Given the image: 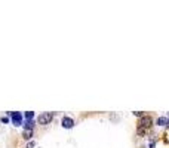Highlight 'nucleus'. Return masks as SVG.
<instances>
[{"instance_id": "nucleus-6", "label": "nucleus", "mask_w": 169, "mask_h": 148, "mask_svg": "<svg viewBox=\"0 0 169 148\" xmlns=\"http://www.w3.org/2000/svg\"><path fill=\"white\" fill-rule=\"evenodd\" d=\"M24 127H25V130H33V127H34V121H33V120H27L25 124H24Z\"/></svg>"}, {"instance_id": "nucleus-1", "label": "nucleus", "mask_w": 169, "mask_h": 148, "mask_svg": "<svg viewBox=\"0 0 169 148\" xmlns=\"http://www.w3.org/2000/svg\"><path fill=\"white\" fill-rule=\"evenodd\" d=\"M52 118H53V113H43V114L39 116L37 120H39L40 124H49L52 121Z\"/></svg>"}, {"instance_id": "nucleus-2", "label": "nucleus", "mask_w": 169, "mask_h": 148, "mask_svg": "<svg viewBox=\"0 0 169 148\" xmlns=\"http://www.w3.org/2000/svg\"><path fill=\"white\" fill-rule=\"evenodd\" d=\"M139 127H142V129L151 127V117H148V116L141 117V120H139Z\"/></svg>"}, {"instance_id": "nucleus-10", "label": "nucleus", "mask_w": 169, "mask_h": 148, "mask_svg": "<svg viewBox=\"0 0 169 148\" xmlns=\"http://www.w3.org/2000/svg\"><path fill=\"white\" fill-rule=\"evenodd\" d=\"M27 148H34V142H33V141H31V142H28Z\"/></svg>"}, {"instance_id": "nucleus-5", "label": "nucleus", "mask_w": 169, "mask_h": 148, "mask_svg": "<svg viewBox=\"0 0 169 148\" xmlns=\"http://www.w3.org/2000/svg\"><path fill=\"white\" fill-rule=\"evenodd\" d=\"M157 124H159V126H169V118H166V117H159V118H157Z\"/></svg>"}, {"instance_id": "nucleus-11", "label": "nucleus", "mask_w": 169, "mask_h": 148, "mask_svg": "<svg viewBox=\"0 0 169 148\" xmlns=\"http://www.w3.org/2000/svg\"><path fill=\"white\" fill-rule=\"evenodd\" d=\"M2 121H3V123H8L9 118H8V117H2Z\"/></svg>"}, {"instance_id": "nucleus-8", "label": "nucleus", "mask_w": 169, "mask_h": 148, "mask_svg": "<svg viewBox=\"0 0 169 148\" xmlns=\"http://www.w3.org/2000/svg\"><path fill=\"white\" fill-rule=\"evenodd\" d=\"M33 117H34V113L33 111H25V118L27 120H33Z\"/></svg>"}, {"instance_id": "nucleus-3", "label": "nucleus", "mask_w": 169, "mask_h": 148, "mask_svg": "<svg viewBox=\"0 0 169 148\" xmlns=\"http://www.w3.org/2000/svg\"><path fill=\"white\" fill-rule=\"evenodd\" d=\"M11 117H12V121H14L15 126H21L22 124V116L20 113L14 111V113H11Z\"/></svg>"}, {"instance_id": "nucleus-7", "label": "nucleus", "mask_w": 169, "mask_h": 148, "mask_svg": "<svg viewBox=\"0 0 169 148\" xmlns=\"http://www.w3.org/2000/svg\"><path fill=\"white\" fill-rule=\"evenodd\" d=\"M22 136H24V139H30L33 136V130H24Z\"/></svg>"}, {"instance_id": "nucleus-4", "label": "nucleus", "mask_w": 169, "mask_h": 148, "mask_svg": "<svg viewBox=\"0 0 169 148\" xmlns=\"http://www.w3.org/2000/svg\"><path fill=\"white\" fill-rule=\"evenodd\" d=\"M73 126H74L73 118H70V117H64V118H62V127H65V129H71Z\"/></svg>"}, {"instance_id": "nucleus-9", "label": "nucleus", "mask_w": 169, "mask_h": 148, "mask_svg": "<svg viewBox=\"0 0 169 148\" xmlns=\"http://www.w3.org/2000/svg\"><path fill=\"white\" fill-rule=\"evenodd\" d=\"M134 114H135V116H139V117H144L141 111H134Z\"/></svg>"}]
</instances>
